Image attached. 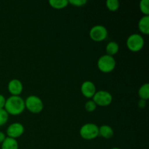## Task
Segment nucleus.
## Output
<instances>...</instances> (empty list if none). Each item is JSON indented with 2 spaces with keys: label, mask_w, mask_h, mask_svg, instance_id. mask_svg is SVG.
Instances as JSON below:
<instances>
[{
  "label": "nucleus",
  "mask_w": 149,
  "mask_h": 149,
  "mask_svg": "<svg viewBox=\"0 0 149 149\" xmlns=\"http://www.w3.org/2000/svg\"><path fill=\"white\" fill-rule=\"evenodd\" d=\"M106 6L110 11L115 12L119 9V2L118 0H107L106 2Z\"/></svg>",
  "instance_id": "17"
},
{
  "label": "nucleus",
  "mask_w": 149,
  "mask_h": 149,
  "mask_svg": "<svg viewBox=\"0 0 149 149\" xmlns=\"http://www.w3.org/2000/svg\"><path fill=\"white\" fill-rule=\"evenodd\" d=\"M99 127L93 123H87L83 125L79 130V134L84 140L90 141L98 136Z\"/></svg>",
  "instance_id": "4"
},
{
  "label": "nucleus",
  "mask_w": 149,
  "mask_h": 149,
  "mask_svg": "<svg viewBox=\"0 0 149 149\" xmlns=\"http://www.w3.org/2000/svg\"><path fill=\"white\" fill-rule=\"evenodd\" d=\"M89 35L92 40L94 42H100L102 41H104L107 38L108 31L105 26L97 25V26H93L90 29Z\"/></svg>",
  "instance_id": "7"
},
{
  "label": "nucleus",
  "mask_w": 149,
  "mask_h": 149,
  "mask_svg": "<svg viewBox=\"0 0 149 149\" xmlns=\"http://www.w3.org/2000/svg\"><path fill=\"white\" fill-rule=\"evenodd\" d=\"M6 98L3 95L0 94V109H4L5 106Z\"/></svg>",
  "instance_id": "22"
},
{
  "label": "nucleus",
  "mask_w": 149,
  "mask_h": 149,
  "mask_svg": "<svg viewBox=\"0 0 149 149\" xmlns=\"http://www.w3.org/2000/svg\"><path fill=\"white\" fill-rule=\"evenodd\" d=\"M84 108H85V110L87 111V112H93L95 111L96 108H97V105L95 104L94 101L93 100H90L85 103V106H84Z\"/></svg>",
  "instance_id": "20"
},
{
  "label": "nucleus",
  "mask_w": 149,
  "mask_h": 149,
  "mask_svg": "<svg viewBox=\"0 0 149 149\" xmlns=\"http://www.w3.org/2000/svg\"><path fill=\"white\" fill-rule=\"evenodd\" d=\"M116 61L113 56L108 55H102L97 61V68L103 73H110L116 67Z\"/></svg>",
  "instance_id": "2"
},
{
  "label": "nucleus",
  "mask_w": 149,
  "mask_h": 149,
  "mask_svg": "<svg viewBox=\"0 0 149 149\" xmlns=\"http://www.w3.org/2000/svg\"><path fill=\"white\" fill-rule=\"evenodd\" d=\"M138 105L141 109H143V108H145L146 106V100L140 99L139 101H138Z\"/></svg>",
  "instance_id": "23"
},
{
  "label": "nucleus",
  "mask_w": 149,
  "mask_h": 149,
  "mask_svg": "<svg viewBox=\"0 0 149 149\" xmlns=\"http://www.w3.org/2000/svg\"><path fill=\"white\" fill-rule=\"evenodd\" d=\"M140 10L144 15H149L148 0H141L140 2Z\"/></svg>",
  "instance_id": "18"
},
{
  "label": "nucleus",
  "mask_w": 149,
  "mask_h": 149,
  "mask_svg": "<svg viewBox=\"0 0 149 149\" xmlns=\"http://www.w3.org/2000/svg\"><path fill=\"white\" fill-rule=\"evenodd\" d=\"M7 89L10 93H11L12 95L19 96L23 92V84L20 80L17 79H14L9 81Z\"/></svg>",
  "instance_id": "9"
},
{
  "label": "nucleus",
  "mask_w": 149,
  "mask_h": 149,
  "mask_svg": "<svg viewBox=\"0 0 149 149\" xmlns=\"http://www.w3.org/2000/svg\"><path fill=\"white\" fill-rule=\"evenodd\" d=\"M1 149H18V143L16 139L7 137L2 142Z\"/></svg>",
  "instance_id": "13"
},
{
  "label": "nucleus",
  "mask_w": 149,
  "mask_h": 149,
  "mask_svg": "<svg viewBox=\"0 0 149 149\" xmlns=\"http://www.w3.org/2000/svg\"><path fill=\"white\" fill-rule=\"evenodd\" d=\"M87 3V0H70L68 4H71L75 7H82Z\"/></svg>",
  "instance_id": "21"
},
{
  "label": "nucleus",
  "mask_w": 149,
  "mask_h": 149,
  "mask_svg": "<svg viewBox=\"0 0 149 149\" xmlns=\"http://www.w3.org/2000/svg\"><path fill=\"white\" fill-rule=\"evenodd\" d=\"M25 107V100L20 96L12 95L6 99L4 109L10 115H19L23 113Z\"/></svg>",
  "instance_id": "1"
},
{
  "label": "nucleus",
  "mask_w": 149,
  "mask_h": 149,
  "mask_svg": "<svg viewBox=\"0 0 149 149\" xmlns=\"http://www.w3.org/2000/svg\"><path fill=\"white\" fill-rule=\"evenodd\" d=\"M6 138L7 137H6L5 134L3 132H1V131H0V143H2V142L5 140Z\"/></svg>",
  "instance_id": "24"
},
{
  "label": "nucleus",
  "mask_w": 149,
  "mask_h": 149,
  "mask_svg": "<svg viewBox=\"0 0 149 149\" xmlns=\"http://www.w3.org/2000/svg\"><path fill=\"white\" fill-rule=\"evenodd\" d=\"M81 92L85 97L91 98L97 91L94 83L90 81H85L81 84Z\"/></svg>",
  "instance_id": "10"
},
{
  "label": "nucleus",
  "mask_w": 149,
  "mask_h": 149,
  "mask_svg": "<svg viewBox=\"0 0 149 149\" xmlns=\"http://www.w3.org/2000/svg\"><path fill=\"white\" fill-rule=\"evenodd\" d=\"M25 107L31 113H39L43 110L44 103L38 96L30 95L25 100Z\"/></svg>",
  "instance_id": "3"
},
{
  "label": "nucleus",
  "mask_w": 149,
  "mask_h": 149,
  "mask_svg": "<svg viewBox=\"0 0 149 149\" xmlns=\"http://www.w3.org/2000/svg\"><path fill=\"white\" fill-rule=\"evenodd\" d=\"M145 41L143 37L138 33H133L127 38V47L132 52H138L144 47Z\"/></svg>",
  "instance_id": "5"
},
{
  "label": "nucleus",
  "mask_w": 149,
  "mask_h": 149,
  "mask_svg": "<svg viewBox=\"0 0 149 149\" xmlns=\"http://www.w3.org/2000/svg\"><path fill=\"white\" fill-rule=\"evenodd\" d=\"M111 149H121V148H117V147H114V148H111Z\"/></svg>",
  "instance_id": "25"
},
{
  "label": "nucleus",
  "mask_w": 149,
  "mask_h": 149,
  "mask_svg": "<svg viewBox=\"0 0 149 149\" xmlns=\"http://www.w3.org/2000/svg\"><path fill=\"white\" fill-rule=\"evenodd\" d=\"M93 100L97 106L105 107L109 106L112 103L113 97L109 92L106 90H100L96 92L93 97Z\"/></svg>",
  "instance_id": "6"
},
{
  "label": "nucleus",
  "mask_w": 149,
  "mask_h": 149,
  "mask_svg": "<svg viewBox=\"0 0 149 149\" xmlns=\"http://www.w3.org/2000/svg\"><path fill=\"white\" fill-rule=\"evenodd\" d=\"M24 132V127L19 122L11 124L7 129V135L9 138L16 139L21 136Z\"/></svg>",
  "instance_id": "8"
},
{
  "label": "nucleus",
  "mask_w": 149,
  "mask_h": 149,
  "mask_svg": "<svg viewBox=\"0 0 149 149\" xmlns=\"http://www.w3.org/2000/svg\"><path fill=\"white\" fill-rule=\"evenodd\" d=\"M119 46L116 42H110L107 44L106 47V55L113 56L117 54L119 52Z\"/></svg>",
  "instance_id": "14"
},
{
  "label": "nucleus",
  "mask_w": 149,
  "mask_h": 149,
  "mask_svg": "<svg viewBox=\"0 0 149 149\" xmlns=\"http://www.w3.org/2000/svg\"><path fill=\"white\" fill-rule=\"evenodd\" d=\"M138 95L142 100H148L149 98V84L148 83L143 84L138 90Z\"/></svg>",
  "instance_id": "16"
},
{
  "label": "nucleus",
  "mask_w": 149,
  "mask_h": 149,
  "mask_svg": "<svg viewBox=\"0 0 149 149\" xmlns=\"http://www.w3.org/2000/svg\"><path fill=\"white\" fill-rule=\"evenodd\" d=\"M98 135L106 139H110L113 135V130L109 125H102L99 127Z\"/></svg>",
  "instance_id": "12"
},
{
  "label": "nucleus",
  "mask_w": 149,
  "mask_h": 149,
  "mask_svg": "<svg viewBox=\"0 0 149 149\" xmlns=\"http://www.w3.org/2000/svg\"><path fill=\"white\" fill-rule=\"evenodd\" d=\"M9 114L4 109H0V127L3 126L7 122Z\"/></svg>",
  "instance_id": "19"
},
{
  "label": "nucleus",
  "mask_w": 149,
  "mask_h": 149,
  "mask_svg": "<svg viewBox=\"0 0 149 149\" xmlns=\"http://www.w3.org/2000/svg\"><path fill=\"white\" fill-rule=\"evenodd\" d=\"M49 4L52 8L56 10H61L66 7L68 4L67 0H49Z\"/></svg>",
  "instance_id": "15"
},
{
  "label": "nucleus",
  "mask_w": 149,
  "mask_h": 149,
  "mask_svg": "<svg viewBox=\"0 0 149 149\" xmlns=\"http://www.w3.org/2000/svg\"><path fill=\"white\" fill-rule=\"evenodd\" d=\"M138 29L140 31L145 35L149 33V15H144L138 22Z\"/></svg>",
  "instance_id": "11"
}]
</instances>
